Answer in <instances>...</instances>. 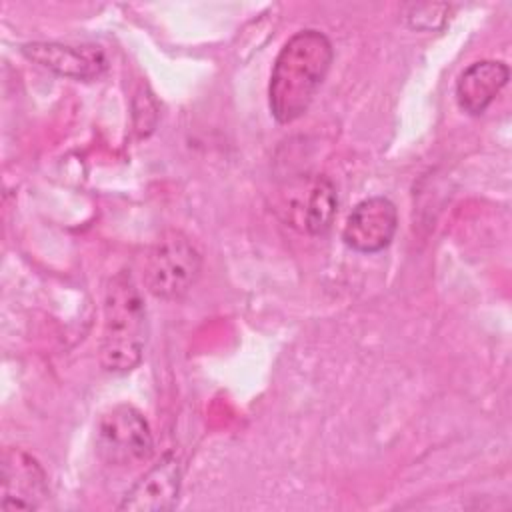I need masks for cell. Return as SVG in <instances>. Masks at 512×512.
Returning <instances> with one entry per match:
<instances>
[{"mask_svg":"<svg viewBox=\"0 0 512 512\" xmlns=\"http://www.w3.org/2000/svg\"><path fill=\"white\" fill-rule=\"evenodd\" d=\"M332 60V42L316 28H304L284 42L268 84V106L276 122L290 124L308 112Z\"/></svg>","mask_w":512,"mask_h":512,"instance_id":"obj_1","label":"cell"},{"mask_svg":"<svg viewBox=\"0 0 512 512\" xmlns=\"http://www.w3.org/2000/svg\"><path fill=\"white\" fill-rule=\"evenodd\" d=\"M100 364L114 374L134 370L144 356L148 316L140 288L128 270L116 272L104 290Z\"/></svg>","mask_w":512,"mask_h":512,"instance_id":"obj_2","label":"cell"},{"mask_svg":"<svg viewBox=\"0 0 512 512\" xmlns=\"http://www.w3.org/2000/svg\"><path fill=\"white\" fill-rule=\"evenodd\" d=\"M202 272V254L182 230H164L146 250L144 286L160 300L184 298Z\"/></svg>","mask_w":512,"mask_h":512,"instance_id":"obj_3","label":"cell"},{"mask_svg":"<svg viewBox=\"0 0 512 512\" xmlns=\"http://www.w3.org/2000/svg\"><path fill=\"white\" fill-rule=\"evenodd\" d=\"M96 452L110 466H136L154 452L148 420L132 404H116L106 410L96 426Z\"/></svg>","mask_w":512,"mask_h":512,"instance_id":"obj_4","label":"cell"},{"mask_svg":"<svg viewBox=\"0 0 512 512\" xmlns=\"http://www.w3.org/2000/svg\"><path fill=\"white\" fill-rule=\"evenodd\" d=\"M398 230V210L386 196H372L358 202L342 230V240L348 248L374 254L390 246Z\"/></svg>","mask_w":512,"mask_h":512,"instance_id":"obj_5","label":"cell"},{"mask_svg":"<svg viewBox=\"0 0 512 512\" xmlns=\"http://www.w3.org/2000/svg\"><path fill=\"white\" fill-rule=\"evenodd\" d=\"M182 466L176 454L166 452L150 466L122 496L118 510L124 512H164L172 510L180 496Z\"/></svg>","mask_w":512,"mask_h":512,"instance_id":"obj_6","label":"cell"},{"mask_svg":"<svg viewBox=\"0 0 512 512\" xmlns=\"http://www.w3.org/2000/svg\"><path fill=\"white\" fill-rule=\"evenodd\" d=\"M20 52L38 66L72 80H96L108 70L106 54L94 44L28 42Z\"/></svg>","mask_w":512,"mask_h":512,"instance_id":"obj_7","label":"cell"},{"mask_svg":"<svg viewBox=\"0 0 512 512\" xmlns=\"http://www.w3.org/2000/svg\"><path fill=\"white\" fill-rule=\"evenodd\" d=\"M48 496L46 474L36 458L20 448H8L2 454V498L0 508L36 510Z\"/></svg>","mask_w":512,"mask_h":512,"instance_id":"obj_8","label":"cell"},{"mask_svg":"<svg viewBox=\"0 0 512 512\" xmlns=\"http://www.w3.org/2000/svg\"><path fill=\"white\" fill-rule=\"evenodd\" d=\"M336 208V188L326 176L304 178L292 188V192H288L286 210L290 224L312 236H320L330 230Z\"/></svg>","mask_w":512,"mask_h":512,"instance_id":"obj_9","label":"cell"},{"mask_svg":"<svg viewBox=\"0 0 512 512\" xmlns=\"http://www.w3.org/2000/svg\"><path fill=\"white\" fill-rule=\"evenodd\" d=\"M510 68L502 60H478L464 68L456 80V102L470 114L480 116L508 84Z\"/></svg>","mask_w":512,"mask_h":512,"instance_id":"obj_10","label":"cell"},{"mask_svg":"<svg viewBox=\"0 0 512 512\" xmlns=\"http://www.w3.org/2000/svg\"><path fill=\"white\" fill-rule=\"evenodd\" d=\"M448 4H406L404 20L414 30H438L448 22Z\"/></svg>","mask_w":512,"mask_h":512,"instance_id":"obj_11","label":"cell"}]
</instances>
